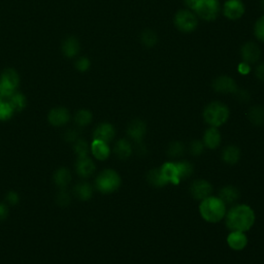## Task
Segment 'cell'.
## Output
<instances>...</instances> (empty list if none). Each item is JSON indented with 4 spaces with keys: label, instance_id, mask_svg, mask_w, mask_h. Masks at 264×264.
I'll list each match as a JSON object with an SVG mask.
<instances>
[{
    "label": "cell",
    "instance_id": "6da1fadb",
    "mask_svg": "<svg viewBox=\"0 0 264 264\" xmlns=\"http://www.w3.org/2000/svg\"><path fill=\"white\" fill-rule=\"evenodd\" d=\"M226 226L231 231L246 232L255 223V213L247 204H237L226 213Z\"/></svg>",
    "mask_w": 264,
    "mask_h": 264
},
{
    "label": "cell",
    "instance_id": "7a4b0ae2",
    "mask_svg": "<svg viewBox=\"0 0 264 264\" xmlns=\"http://www.w3.org/2000/svg\"><path fill=\"white\" fill-rule=\"evenodd\" d=\"M199 213L202 219L209 223H218L226 216V204L216 196H210L201 200Z\"/></svg>",
    "mask_w": 264,
    "mask_h": 264
},
{
    "label": "cell",
    "instance_id": "3957f363",
    "mask_svg": "<svg viewBox=\"0 0 264 264\" xmlns=\"http://www.w3.org/2000/svg\"><path fill=\"white\" fill-rule=\"evenodd\" d=\"M230 111L228 106L220 101H214L207 104L203 109V120L210 127H220L229 119Z\"/></svg>",
    "mask_w": 264,
    "mask_h": 264
},
{
    "label": "cell",
    "instance_id": "277c9868",
    "mask_svg": "<svg viewBox=\"0 0 264 264\" xmlns=\"http://www.w3.org/2000/svg\"><path fill=\"white\" fill-rule=\"evenodd\" d=\"M97 190L103 194H109L118 190L121 186V177L114 169H105L95 181Z\"/></svg>",
    "mask_w": 264,
    "mask_h": 264
},
{
    "label": "cell",
    "instance_id": "5b68a950",
    "mask_svg": "<svg viewBox=\"0 0 264 264\" xmlns=\"http://www.w3.org/2000/svg\"><path fill=\"white\" fill-rule=\"evenodd\" d=\"M174 23L179 31L183 33H191L195 31L198 26V19L194 12L184 9L176 13Z\"/></svg>",
    "mask_w": 264,
    "mask_h": 264
},
{
    "label": "cell",
    "instance_id": "8992f818",
    "mask_svg": "<svg viewBox=\"0 0 264 264\" xmlns=\"http://www.w3.org/2000/svg\"><path fill=\"white\" fill-rule=\"evenodd\" d=\"M193 12L202 20L212 22L218 18L221 12V5L219 0H200Z\"/></svg>",
    "mask_w": 264,
    "mask_h": 264
},
{
    "label": "cell",
    "instance_id": "52a82bcc",
    "mask_svg": "<svg viewBox=\"0 0 264 264\" xmlns=\"http://www.w3.org/2000/svg\"><path fill=\"white\" fill-rule=\"evenodd\" d=\"M19 75L14 69H6L0 78V94L4 97H11L19 85Z\"/></svg>",
    "mask_w": 264,
    "mask_h": 264
},
{
    "label": "cell",
    "instance_id": "ba28073f",
    "mask_svg": "<svg viewBox=\"0 0 264 264\" xmlns=\"http://www.w3.org/2000/svg\"><path fill=\"white\" fill-rule=\"evenodd\" d=\"M223 15L231 21H236L244 15L246 8L241 0H227L223 6Z\"/></svg>",
    "mask_w": 264,
    "mask_h": 264
},
{
    "label": "cell",
    "instance_id": "9c48e42d",
    "mask_svg": "<svg viewBox=\"0 0 264 264\" xmlns=\"http://www.w3.org/2000/svg\"><path fill=\"white\" fill-rule=\"evenodd\" d=\"M240 56L243 62L248 64H255L260 60L261 49L255 42L244 43L240 49Z\"/></svg>",
    "mask_w": 264,
    "mask_h": 264
},
{
    "label": "cell",
    "instance_id": "30bf717a",
    "mask_svg": "<svg viewBox=\"0 0 264 264\" xmlns=\"http://www.w3.org/2000/svg\"><path fill=\"white\" fill-rule=\"evenodd\" d=\"M213 186L205 180H195L190 186V194L196 200H203L212 196Z\"/></svg>",
    "mask_w": 264,
    "mask_h": 264
},
{
    "label": "cell",
    "instance_id": "8fae6325",
    "mask_svg": "<svg viewBox=\"0 0 264 264\" xmlns=\"http://www.w3.org/2000/svg\"><path fill=\"white\" fill-rule=\"evenodd\" d=\"M212 87L220 94H234L238 89L236 82L228 75H219L213 81Z\"/></svg>",
    "mask_w": 264,
    "mask_h": 264
},
{
    "label": "cell",
    "instance_id": "7c38bea8",
    "mask_svg": "<svg viewBox=\"0 0 264 264\" xmlns=\"http://www.w3.org/2000/svg\"><path fill=\"white\" fill-rule=\"evenodd\" d=\"M147 134V124L140 119H136L131 121L127 128V135L128 137L135 141L136 144L143 143L144 138Z\"/></svg>",
    "mask_w": 264,
    "mask_h": 264
},
{
    "label": "cell",
    "instance_id": "4fadbf2b",
    "mask_svg": "<svg viewBox=\"0 0 264 264\" xmlns=\"http://www.w3.org/2000/svg\"><path fill=\"white\" fill-rule=\"evenodd\" d=\"M222 142L221 134L218 128L216 127H210L207 128L203 135V145L205 148L211 149V150H216L217 148L220 147Z\"/></svg>",
    "mask_w": 264,
    "mask_h": 264
},
{
    "label": "cell",
    "instance_id": "5bb4252c",
    "mask_svg": "<svg viewBox=\"0 0 264 264\" xmlns=\"http://www.w3.org/2000/svg\"><path fill=\"white\" fill-rule=\"evenodd\" d=\"M116 136V130L111 124L109 123H102L100 124L95 131H94V140L102 141L104 143H109L114 140Z\"/></svg>",
    "mask_w": 264,
    "mask_h": 264
},
{
    "label": "cell",
    "instance_id": "9a60e30c",
    "mask_svg": "<svg viewBox=\"0 0 264 264\" xmlns=\"http://www.w3.org/2000/svg\"><path fill=\"white\" fill-rule=\"evenodd\" d=\"M228 246L234 251H241L247 247L248 237L244 232L240 231H231L227 236Z\"/></svg>",
    "mask_w": 264,
    "mask_h": 264
},
{
    "label": "cell",
    "instance_id": "2e32d148",
    "mask_svg": "<svg viewBox=\"0 0 264 264\" xmlns=\"http://www.w3.org/2000/svg\"><path fill=\"white\" fill-rule=\"evenodd\" d=\"M48 119L49 122L54 126H62L69 121L70 116L67 109L63 107H57L50 111Z\"/></svg>",
    "mask_w": 264,
    "mask_h": 264
},
{
    "label": "cell",
    "instance_id": "e0dca14e",
    "mask_svg": "<svg viewBox=\"0 0 264 264\" xmlns=\"http://www.w3.org/2000/svg\"><path fill=\"white\" fill-rule=\"evenodd\" d=\"M239 197H240L239 190L237 189L236 187H234L232 185L223 187L220 191V194H219V198L226 205L233 204L234 202H236L239 199Z\"/></svg>",
    "mask_w": 264,
    "mask_h": 264
},
{
    "label": "cell",
    "instance_id": "ac0fdd59",
    "mask_svg": "<svg viewBox=\"0 0 264 264\" xmlns=\"http://www.w3.org/2000/svg\"><path fill=\"white\" fill-rule=\"evenodd\" d=\"M91 152L93 156L95 157L97 160L103 161L108 158L110 154V149L107 143H104L98 140H94L91 145Z\"/></svg>",
    "mask_w": 264,
    "mask_h": 264
},
{
    "label": "cell",
    "instance_id": "d6986e66",
    "mask_svg": "<svg viewBox=\"0 0 264 264\" xmlns=\"http://www.w3.org/2000/svg\"><path fill=\"white\" fill-rule=\"evenodd\" d=\"M75 168H77V173L83 177V178H89L95 172V164L87 156L79 158L75 164Z\"/></svg>",
    "mask_w": 264,
    "mask_h": 264
},
{
    "label": "cell",
    "instance_id": "ffe728a7",
    "mask_svg": "<svg viewBox=\"0 0 264 264\" xmlns=\"http://www.w3.org/2000/svg\"><path fill=\"white\" fill-rule=\"evenodd\" d=\"M161 172L168 183H172L174 185H179L181 183L178 169L175 162H165L161 167Z\"/></svg>",
    "mask_w": 264,
    "mask_h": 264
},
{
    "label": "cell",
    "instance_id": "44dd1931",
    "mask_svg": "<svg viewBox=\"0 0 264 264\" xmlns=\"http://www.w3.org/2000/svg\"><path fill=\"white\" fill-rule=\"evenodd\" d=\"M241 156L240 149L237 146L229 145L226 147L222 152V160L229 165L236 164Z\"/></svg>",
    "mask_w": 264,
    "mask_h": 264
},
{
    "label": "cell",
    "instance_id": "7402d4cb",
    "mask_svg": "<svg viewBox=\"0 0 264 264\" xmlns=\"http://www.w3.org/2000/svg\"><path fill=\"white\" fill-rule=\"evenodd\" d=\"M114 153L119 159L126 160L134 153V148H132L129 141L122 139L116 143L114 147Z\"/></svg>",
    "mask_w": 264,
    "mask_h": 264
},
{
    "label": "cell",
    "instance_id": "603a6c76",
    "mask_svg": "<svg viewBox=\"0 0 264 264\" xmlns=\"http://www.w3.org/2000/svg\"><path fill=\"white\" fill-rule=\"evenodd\" d=\"M147 181L151 186H153L155 188H162L168 184L160 168L151 169L147 175Z\"/></svg>",
    "mask_w": 264,
    "mask_h": 264
},
{
    "label": "cell",
    "instance_id": "cb8c5ba5",
    "mask_svg": "<svg viewBox=\"0 0 264 264\" xmlns=\"http://www.w3.org/2000/svg\"><path fill=\"white\" fill-rule=\"evenodd\" d=\"M141 43L146 48H154L158 44V34L155 30L147 28L142 31L140 36Z\"/></svg>",
    "mask_w": 264,
    "mask_h": 264
},
{
    "label": "cell",
    "instance_id": "d4e9b609",
    "mask_svg": "<svg viewBox=\"0 0 264 264\" xmlns=\"http://www.w3.org/2000/svg\"><path fill=\"white\" fill-rule=\"evenodd\" d=\"M248 119L255 126L264 125V107L260 105H255L251 107L248 111Z\"/></svg>",
    "mask_w": 264,
    "mask_h": 264
},
{
    "label": "cell",
    "instance_id": "484cf974",
    "mask_svg": "<svg viewBox=\"0 0 264 264\" xmlns=\"http://www.w3.org/2000/svg\"><path fill=\"white\" fill-rule=\"evenodd\" d=\"M71 181V174L67 168H59L54 175V182L60 189H64Z\"/></svg>",
    "mask_w": 264,
    "mask_h": 264
},
{
    "label": "cell",
    "instance_id": "4316f807",
    "mask_svg": "<svg viewBox=\"0 0 264 264\" xmlns=\"http://www.w3.org/2000/svg\"><path fill=\"white\" fill-rule=\"evenodd\" d=\"M62 51L63 54L66 56V57H73V56L77 55L80 51V43L77 39L74 37H69L67 39L63 45H62Z\"/></svg>",
    "mask_w": 264,
    "mask_h": 264
},
{
    "label": "cell",
    "instance_id": "83f0119b",
    "mask_svg": "<svg viewBox=\"0 0 264 264\" xmlns=\"http://www.w3.org/2000/svg\"><path fill=\"white\" fill-rule=\"evenodd\" d=\"M93 188L88 183H81L74 187V194L81 200H89L92 197Z\"/></svg>",
    "mask_w": 264,
    "mask_h": 264
},
{
    "label": "cell",
    "instance_id": "f1b7e54d",
    "mask_svg": "<svg viewBox=\"0 0 264 264\" xmlns=\"http://www.w3.org/2000/svg\"><path fill=\"white\" fill-rule=\"evenodd\" d=\"M177 169H178V173H179V177L180 180H186L188 178H190L194 172V167L193 165L188 162V161H179V162H175Z\"/></svg>",
    "mask_w": 264,
    "mask_h": 264
},
{
    "label": "cell",
    "instance_id": "f546056e",
    "mask_svg": "<svg viewBox=\"0 0 264 264\" xmlns=\"http://www.w3.org/2000/svg\"><path fill=\"white\" fill-rule=\"evenodd\" d=\"M186 147L182 142L176 141L168 145L167 148V156L171 158H179L184 155Z\"/></svg>",
    "mask_w": 264,
    "mask_h": 264
},
{
    "label": "cell",
    "instance_id": "4dcf8cb0",
    "mask_svg": "<svg viewBox=\"0 0 264 264\" xmlns=\"http://www.w3.org/2000/svg\"><path fill=\"white\" fill-rule=\"evenodd\" d=\"M9 102L14 108V110H17V111H21L26 105V99L24 95H22V94L20 93L13 94V95L10 97Z\"/></svg>",
    "mask_w": 264,
    "mask_h": 264
},
{
    "label": "cell",
    "instance_id": "1f68e13d",
    "mask_svg": "<svg viewBox=\"0 0 264 264\" xmlns=\"http://www.w3.org/2000/svg\"><path fill=\"white\" fill-rule=\"evenodd\" d=\"M74 121L79 126L85 127L89 125L92 121V114L90 110L87 109H81L77 112V115L74 117Z\"/></svg>",
    "mask_w": 264,
    "mask_h": 264
},
{
    "label": "cell",
    "instance_id": "d6a6232c",
    "mask_svg": "<svg viewBox=\"0 0 264 264\" xmlns=\"http://www.w3.org/2000/svg\"><path fill=\"white\" fill-rule=\"evenodd\" d=\"M74 152L75 154L78 155L79 158H82V157H87L88 156V153H89V145L86 141L84 140H79L75 142L74 144Z\"/></svg>",
    "mask_w": 264,
    "mask_h": 264
},
{
    "label": "cell",
    "instance_id": "836d02e7",
    "mask_svg": "<svg viewBox=\"0 0 264 264\" xmlns=\"http://www.w3.org/2000/svg\"><path fill=\"white\" fill-rule=\"evenodd\" d=\"M14 108L10 104V102H2L0 103V120L7 121L9 120L13 114H14Z\"/></svg>",
    "mask_w": 264,
    "mask_h": 264
},
{
    "label": "cell",
    "instance_id": "e575fe53",
    "mask_svg": "<svg viewBox=\"0 0 264 264\" xmlns=\"http://www.w3.org/2000/svg\"><path fill=\"white\" fill-rule=\"evenodd\" d=\"M254 34L259 42L264 43V15L260 17L255 23Z\"/></svg>",
    "mask_w": 264,
    "mask_h": 264
},
{
    "label": "cell",
    "instance_id": "d590c367",
    "mask_svg": "<svg viewBox=\"0 0 264 264\" xmlns=\"http://www.w3.org/2000/svg\"><path fill=\"white\" fill-rule=\"evenodd\" d=\"M204 148L205 147H204L203 143L201 141H198V140L192 141L189 145V151L193 156H200L203 153Z\"/></svg>",
    "mask_w": 264,
    "mask_h": 264
},
{
    "label": "cell",
    "instance_id": "8d00e7d4",
    "mask_svg": "<svg viewBox=\"0 0 264 264\" xmlns=\"http://www.w3.org/2000/svg\"><path fill=\"white\" fill-rule=\"evenodd\" d=\"M56 201H57V203L61 206L68 205L70 203V195L66 191L62 190L57 194V196H56Z\"/></svg>",
    "mask_w": 264,
    "mask_h": 264
},
{
    "label": "cell",
    "instance_id": "74e56055",
    "mask_svg": "<svg viewBox=\"0 0 264 264\" xmlns=\"http://www.w3.org/2000/svg\"><path fill=\"white\" fill-rule=\"evenodd\" d=\"M90 65H91V62L86 57H82L77 62H75V68L80 71H82V72L88 70L90 68Z\"/></svg>",
    "mask_w": 264,
    "mask_h": 264
},
{
    "label": "cell",
    "instance_id": "f35d334b",
    "mask_svg": "<svg viewBox=\"0 0 264 264\" xmlns=\"http://www.w3.org/2000/svg\"><path fill=\"white\" fill-rule=\"evenodd\" d=\"M233 95H235L237 100L240 101V102H248L250 100V98H251L250 93L248 91H246V90H238L237 89V91L233 94Z\"/></svg>",
    "mask_w": 264,
    "mask_h": 264
},
{
    "label": "cell",
    "instance_id": "ab89813d",
    "mask_svg": "<svg viewBox=\"0 0 264 264\" xmlns=\"http://www.w3.org/2000/svg\"><path fill=\"white\" fill-rule=\"evenodd\" d=\"M255 75H256V78L259 81L264 82V62L259 63L256 66V68H255Z\"/></svg>",
    "mask_w": 264,
    "mask_h": 264
},
{
    "label": "cell",
    "instance_id": "60d3db41",
    "mask_svg": "<svg viewBox=\"0 0 264 264\" xmlns=\"http://www.w3.org/2000/svg\"><path fill=\"white\" fill-rule=\"evenodd\" d=\"M64 137H65V140L67 142H74L75 140L78 139V132L73 129H69L65 132Z\"/></svg>",
    "mask_w": 264,
    "mask_h": 264
},
{
    "label": "cell",
    "instance_id": "b9f144b4",
    "mask_svg": "<svg viewBox=\"0 0 264 264\" xmlns=\"http://www.w3.org/2000/svg\"><path fill=\"white\" fill-rule=\"evenodd\" d=\"M6 199L10 204H17L19 202V195L16 192H10L8 193Z\"/></svg>",
    "mask_w": 264,
    "mask_h": 264
},
{
    "label": "cell",
    "instance_id": "7bdbcfd3",
    "mask_svg": "<svg viewBox=\"0 0 264 264\" xmlns=\"http://www.w3.org/2000/svg\"><path fill=\"white\" fill-rule=\"evenodd\" d=\"M250 71H251V66H250V64H248V63L242 61V62L238 65V72H239V73L246 75V74H248Z\"/></svg>",
    "mask_w": 264,
    "mask_h": 264
},
{
    "label": "cell",
    "instance_id": "ee69618b",
    "mask_svg": "<svg viewBox=\"0 0 264 264\" xmlns=\"http://www.w3.org/2000/svg\"><path fill=\"white\" fill-rule=\"evenodd\" d=\"M184 2L188 10H191L193 12L197 7V5L200 3V0H184Z\"/></svg>",
    "mask_w": 264,
    "mask_h": 264
},
{
    "label": "cell",
    "instance_id": "f6af8a7d",
    "mask_svg": "<svg viewBox=\"0 0 264 264\" xmlns=\"http://www.w3.org/2000/svg\"><path fill=\"white\" fill-rule=\"evenodd\" d=\"M8 216H9L8 207L4 203H0V221L7 219Z\"/></svg>",
    "mask_w": 264,
    "mask_h": 264
},
{
    "label": "cell",
    "instance_id": "bcb514c9",
    "mask_svg": "<svg viewBox=\"0 0 264 264\" xmlns=\"http://www.w3.org/2000/svg\"><path fill=\"white\" fill-rule=\"evenodd\" d=\"M260 6H261L262 10L264 11V0H260Z\"/></svg>",
    "mask_w": 264,
    "mask_h": 264
},
{
    "label": "cell",
    "instance_id": "7dc6e473",
    "mask_svg": "<svg viewBox=\"0 0 264 264\" xmlns=\"http://www.w3.org/2000/svg\"><path fill=\"white\" fill-rule=\"evenodd\" d=\"M3 102V96H2V94H0V103Z\"/></svg>",
    "mask_w": 264,
    "mask_h": 264
}]
</instances>
